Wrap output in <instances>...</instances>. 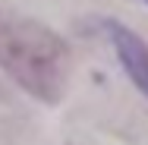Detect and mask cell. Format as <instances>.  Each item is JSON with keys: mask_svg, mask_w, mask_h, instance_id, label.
Returning a JSON list of instances; mask_svg holds the SVG:
<instances>
[{"mask_svg": "<svg viewBox=\"0 0 148 145\" xmlns=\"http://www.w3.org/2000/svg\"><path fill=\"white\" fill-rule=\"evenodd\" d=\"M145 3H148V0H145Z\"/></svg>", "mask_w": 148, "mask_h": 145, "instance_id": "3957f363", "label": "cell"}, {"mask_svg": "<svg viewBox=\"0 0 148 145\" xmlns=\"http://www.w3.org/2000/svg\"><path fill=\"white\" fill-rule=\"evenodd\" d=\"M0 69L44 104H57L69 79V47L57 32L0 10Z\"/></svg>", "mask_w": 148, "mask_h": 145, "instance_id": "6da1fadb", "label": "cell"}, {"mask_svg": "<svg viewBox=\"0 0 148 145\" xmlns=\"http://www.w3.org/2000/svg\"><path fill=\"white\" fill-rule=\"evenodd\" d=\"M107 32H110V44L120 57V66L126 69L132 85L148 98V44L132 29H126L120 22H107Z\"/></svg>", "mask_w": 148, "mask_h": 145, "instance_id": "7a4b0ae2", "label": "cell"}]
</instances>
